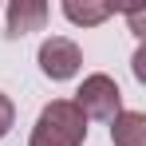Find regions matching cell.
Instances as JSON below:
<instances>
[{
  "instance_id": "obj_1",
  "label": "cell",
  "mask_w": 146,
  "mask_h": 146,
  "mask_svg": "<svg viewBox=\"0 0 146 146\" xmlns=\"http://www.w3.org/2000/svg\"><path fill=\"white\" fill-rule=\"evenodd\" d=\"M83 142H87V119L71 99L48 103L28 138V146H83Z\"/></svg>"
},
{
  "instance_id": "obj_2",
  "label": "cell",
  "mask_w": 146,
  "mask_h": 146,
  "mask_svg": "<svg viewBox=\"0 0 146 146\" xmlns=\"http://www.w3.org/2000/svg\"><path fill=\"white\" fill-rule=\"evenodd\" d=\"M71 103L83 111V119L115 122V119H119V111H122V91H119V83H115L111 75L95 71V75H87V79L79 83V91H75Z\"/></svg>"
},
{
  "instance_id": "obj_3",
  "label": "cell",
  "mask_w": 146,
  "mask_h": 146,
  "mask_svg": "<svg viewBox=\"0 0 146 146\" xmlns=\"http://www.w3.org/2000/svg\"><path fill=\"white\" fill-rule=\"evenodd\" d=\"M36 59H40V71L48 75V79H55V83L79 75V67H83V51H79V44L67 40V36H48V40L40 44V55H36Z\"/></svg>"
},
{
  "instance_id": "obj_4",
  "label": "cell",
  "mask_w": 146,
  "mask_h": 146,
  "mask_svg": "<svg viewBox=\"0 0 146 146\" xmlns=\"http://www.w3.org/2000/svg\"><path fill=\"white\" fill-rule=\"evenodd\" d=\"M51 8L44 0H12L8 4V36H28L48 24Z\"/></svg>"
},
{
  "instance_id": "obj_5",
  "label": "cell",
  "mask_w": 146,
  "mask_h": 146,
  "mask_svg": "<svg viewBox=\"0 0 146 146\" xmlns=\"http://www.w3.org/2000/svg\"><path fill=\"white\" fill-rule=\"evenodd\" d=\"M111 142L115 146H146V115L142 111H119L111 122Z\"/></svg>"
},
{
  "instance_id": "obj_6",
  "label": "cell",
  "mask_w": 146,
  "mask_h": 146,
  "mask_svg": "<svg viewBox=\"0 0 146 146\" xmlns=\"http://www.w3.org/2000/svg\"><path fill=\"white\" fill-rule=\"evenodd\" d=\"M63 16L79 28H95V24L115 16V4H107V0H83V4L79 0H63Z\"/></svg>"
},
{
  "instance_id": "obj_7",
  "label": "cell",
  "mask_w": 146,
  "mask_h": 146,
  "mask_svg": "<svg viewBox=\"0 0 146 146\" xmlns=\"http://www.w3.org/2000/svg\"><path fill=\"white\" fill-rule=\"evenodd\" d=\"M12 122H16V103H12V99L0 91V138L12 130Z\"/></svg>"
},
{
  "instance_id": "obj_8",
  "label": "cell",
  "mask_w": 146,
  "mask_h": 146,
  "mask_svg": "<svg viewBox=\"0 0 146 146\" xmlns=\"http://www.w3.org/2000/svg\"><path fill=\"white\" fill-rule=\"evenodd\" d=\"M142 63H146V51H138V55H134V75H138V79H146V67H142Z\"/></svg>"
}]
</instances>
